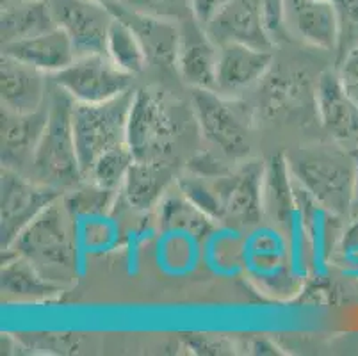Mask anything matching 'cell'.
I'll use <instances>...</instances> for the list:
<instances>
[{
    "label": "cell",
    "mask_w": 358,
    "mask_h": 356,
    "mask_svg": "<svg viewBox=\"0 0 358 356\" xmlns=\"http://www.w3.org/2000/svg\"><path fill=\"white\" fill-rule=\"evenodd\" d=\"M292 178L315 205L335 215H348L355 207L358 161L353 153L335 146H305L287 159Z\"/></svg>",
    "instance_id": "6da1fadb"
},
{
    "label": "cell",
    "mask_w": 358,
    "mask_h": 356,
    "mask_svg": "<svg viewBox=\"0 0 358 356\" xmlns=\"http://www.w3.org/2000/svg\"><path fill=\"white\" fill-rule=\"evenodd\" d=\"M27 259L50 282L66 285L75 276L77 246H75L73 212L68 208L64 196L48 205L15 243L2 250Z\"/></svg>",
    "instance_id": "7a4b0ae2"
},
{
    "label": "cell",
    "mask_w": 358,
    "mask_h": 356,
    "mask_svg": "<svg viewBox=\"0 0 358 356\" xmlns=\"http://www.w3.org/2000/svg\"><path fill=\"white\" fill-rule=\"evenodd\" d=\"M71 107L73 100L57 87L48 102L47 127L31 162L32 180L61 192L84 180L71 127Z\"/></svg>",
    "instance_id": "3957f363"
},
{
    "label": "cell",
    "mask_w": 358,
    "mask_h": 356,
    "mask_svg": "<svg viewBox=\"0 0 358 356\" xmlns=\"http://www.w3.org/2000/svg\"><path fill=\"white\" fill-rule=\"evenodd\" d=\"M180 120L157 87L134 91L127 127V146L136 161H168L177 148Z\"/></svg>",
    "instance_id": "277c9868"
},
{
    "label": "cell",
    "mask_w": 358,
    "mask_h": 356,
    "mask_svg": "<svg viewBox=\"0 0 358 356\" xmlns=\"http://www.w3.org/2000/svg\"><path fill=\"white\" fill-rule=\"evenodd\" d=\"M134 91L103 104H77L71 107V127L83 176L93 162L109 150L127 145V127Z\"/></svg>",
    "instance_id": "5b68a950"
},
{
    "label": "cell",
    "mask_w": 358,
    "mask_h": 356,
    "mask_svg": "<svg viewBox=\"0 0 358 356\" xmlns=\"http://www.w3.org/2000/svg\"><path fill=\"white\" fill-rule=\"evenodd\" d=\"M132 78L107 54H90L55 73L54 83L73 102L103 104L132 91Z\"/></svg>",
    "instance_id": "8992f818"
},
{
    "label": "cell",
    "mask_w": 358,
    "mask_h": 356,
    "mask_svg": "<svg viewBox=\"0 0 358 356\" xmlns=\"http://www.w3.org/2000/svg\"><path fill=\"white\" fill-rule=\"evenodd\" d=\"M63 192L32 180L18 169L2 166V211L0 234L2 250H8L18 235Z\"/></svg>",
    "instance_id": "52a82bcc"
},
{
    "label": "cell",
    "mask_w": 358,
    "mask_h": 356,
    "mask_svg": "<svg viewBox=\"0 0 358 356\" xmlns=\"http://www.w3.org/2000/svg\"><path fill=\"white\" fill-rule=\"evenodd\" d=\"M194 120L203 139L227 159H243L250 150V130L239 114L214 90H193Z\"/></svg>",
    "instance_id": "ba28073f"
},
{
    "label": "cell",
    "mask_w": 358,
    "mask_h": 356,
    "mask_svg": "<svg viewBox=\"0 0 358 356\" xmlns=\"http://www.w3.org/2000/svg\"><path fill=\"white\" fill-rule=\"evenodd\" d=\"M57 27L70 36L77 57L106 54L115 15L99 0H48Z\"/></svg>",
    "instance_id": "9c48e42d"
},
{
    "label": "cell",
    "mask_w": 358,
    "mask_h": 356,
    "mask_svg": "<svg viewBox=\"0 0 358 356\" xmlns=\"http://www.w3.org/2000/svg\"><path fill=\"white\" fill-rule=\"evenodd\" d=\"M264 169L259 161H250L229 175L213 178L224 208V221L237 227H255L264 218Z\"/></svg>",
    "instance_id": "30bf717a"
},
{
    "label": "cell",
    "mask_w": 358,
    "mask_h": 356,
    "mask_svg": "<svg viewBox=\"0 0 358 356\" xmlns=\"http://www.w3.org/2000/svg\"><path fill=\"white\" fill-rule=\"evenodd\" d=\"M217 57L220 45L210 38L207 29L194 18L180 22L175 70L180 78L193 90L216 91Z\"/></svg>",
    "instance_id": "8fae6325"
},
{
    "label": "cell",
    "mask_w": 358,
    "mask_h": 356,
    "mask_svg": "<svg viewBox=\"0 0 358 356\" xmlns=\"http://www.w3.org/2000/svg\"><path fill=\"white\" fill-rule=\"evenodd\" d=\"M319 120L338 145L358 146V106L346 93L341 75L324 71L315 86Z\"/></svg>",
    "instance_id": "7c38bea8"
},
{
    "label": "cell",
    "mask_w": 358,
    "mask_h": 356,
    "mask_svg": "<svg viewBox=\"0 0 358 356\" xmlns=\"http://www.w3.org/2000/svg\"><path fill=\"white\" fill-rule=\"evenodd\" d=\"M273 52L246 43L220 45L216 91L241 93L260 83L273 66Z\"/></svg>",
    "instance_id": "4fadbf2b"
},
{
    "label": "cell",
    "mask_w": 358,
    "mask_h": 356,
    "mask_svg": "<svg viewBox=\"0 0 358 356\" xmlns=\"http://www.w3.org/2000/svg\"><path fill=\"white\" fill-rule=\"evenodd\" d=\"M285 24L321 50H335L341 43V22L331 0H285Z\"/></svg>",
    "instance_id": "5bb4252c"
},
{
    "label": "cell",
    "mask_w": 358,
    "mask_h": 356,
    "mask_svg": "<svg viewBox=\"0 0 358 356\" xmlns=\"http://www.w3.org/2000/svg\"><path fill=\"white\" fill-rule=\"evenodd\" d=\"M205 29L217 45L246 43L268 50L275 48L264 25L260 0H232Z\"/></svg>",
    "instance_id": "9a60e30c"
},
{
    "label": "cell",
    "mask_w": 358,
    "mask_h": 356,
    "mask_svg": "<svg viewBox=\"0 0 358 356\" xmlns=\"http://www.w3.org/2000/svg\"><path fill=\"white\" fill-rule=\"evenodd\" d=\"M16 59L2 55L0 61V100L2 109L15 114H31L47 106V78Z\"/></svg>",
    "instance_id": "2e32d148"
},
{
    "label": "cell",
    "mask_w": 358,
    "mask_h": 356,
    "mask_svg": "<svg viewBox=\"0 0 358 356\" xmlns=\"http://www.w3.org/2000/svg\"><path fill=\"white\" fill-rule=\"evenodd\" d=\"M107 6L116 18L125 22L134 31L148 54V59H155L166 66H175L178 39H180V24L130 9L120 0L107 2Z\"/></svg>",
    "instance_id": "e0dca14e"
},
{
    "label": "cell",
    "mask_w": 358,
    "mask_h": 356,
    "mask_svg": "<svg viewBox=\"0 0 358 356\" xmlns=\"http://www.w3.org/2000/svg\"><path fill=\"white\" fill-rule=\"evenodd\" d=\"M2 55H8L43 73L52 75L59 73L77 59V52H75L70 36L61 27H54L52 31L34 36V38L4 43Z\"/></svg>",
    "instance_id": "ac0fdd59"
},
{
    "label": "cell",
    "mask_w": 358,
    "mask_h": 356,
    "mask_svg": "<svg viewBox=\"0 0 358 356\" xmlns=\"http://www.w3.org/2000/svg\"><path fill=\"white\" fill-rule=\"evenodd\" d=\"M48 120V102L31 114H15L2 109V166H31Z\"/></svg>",
    "instance_id": "d6986e66"
},
{
    "label": "cell",
    "mask_w": 358,
    "mask_h": 356,
    "mask_svg": "<svg viewBox=\"0 0 358 356\" xmlns=\"http://www.w3.org/2000/svg\"><path fill=\"white\" fill-rule=\"evenodd\" d=\"M173 166L168 161H134L123 182L122 192L127 204L146 212L161 205L169 189L177 185Z\"/></svg>",
    "instance_id": "ffe728a7"
},
{
    "label": "cell",
    "mask_w": 358,
    "mask_h": 356,
    "mask_svg": "<svg viewBox=\"0 0 358 356\" xmlns=\"http://www.w3.org/2000/svg\"><path fill=\"white\" fill-rule=\"evenodd\" d=\"M64 285L50 282L27 259L16 253H4L2 292L18 301H45L57 298Z\"/></svg>",
    "instance_id": "44dd1931"
},
{
    "label": "cell",
    "mask_w": 358,
    "mask_h": 356,
    "mask_svg": "<svg viewBox=\"0 0 358 356\" xmlns=\"http://www.w3.org/2000/svg\"><path fill=\"white\" fill-rule=\"evenodd\" d=\"M54 27H57V24L48 0H32V2L2 0V15H0L2 45L34 38L52 31Z\"/></svg>",
    "instance_id": "7402d4cb"
},
{
    "label": "cell",
    "mask_w": 358,
    "mask_h": 356,
    "mask_svg": "<svg viewBox=\"0 0 358 356\" xmlns=\"http://www.w3.org/2000/svg\"><path fill=\"white\" fill-rule=\"evenodd\" d=\"M291 178L287 159L284 155L271 157L264 169V218L280 225L291 221L296 207Z\"/></svg>",
    "instance_id": "603a6c76"
},
{
    "label": "cell",
    "mask_w": 358,
    "mask_h": 356,
    "mask_svg": "<svg viewBox=\"0 0 358 356\" xmlns=\"http://www.w3.org/2000/svg\"><path fill=\"white\" fill-rule=\"evenodd\" d=\"M106 54L130 75L141 73L150 61L148 54L143 48L134 31L116 16L110 24L109 36H107Z\"/></svg>",
    "instance_id": "cb8c5ba5"
},
{
    "label": "cell",
    "mask_w": 358,
    "mask_h": 356,
    "mask_svg": "<svg viewBox=\"0 0 358 356\" xmlns=\"http://www.w3.org/2000/svg\"><path fill=\"white\" fill-rule=\"evenodd\" d=\"M134 155L127 145L118 146L115 150H109L103 155H100L90 171L86 173L84 180H90L99 187L110 192H120L123 187L127 175H129L130 166L134 164Z\"/></svg>",
    "instance_id": "d4e9b609"
},
{
    "label": "cell",
    "mask_w": 358,
    "mask_h": 356,
    "mask_svg": "<svg viewBox=\"0 0 358 356\" xmlns=\"http://www.w3.org/2000/svg\"><path fill=\"white\" fill-rule=\"evenodd\" d=\"M177 189L209 220L223 223L224 208L214 182H209V178H205V176L187 171L177 178Z\"/></svg>",
    "instance_id": "484cf974"
},
{
    "label": "cell",
    "mask_w": 358,
    "mask_h": 356,
    "mask_svg": "<svg viewBox=\"0 0 358 356\" xmlns=\"http://www.w3.org/2000/svg\"><path fill=\"white\" fill-rule=\"evenodd\" d=\"M116 192L106 191L99 187L93 182L86 180L84 185H75L64 196L68 208L77 214H103L107 207H110V201L115 198Z\"/></svg>",
    "instance_id": "4316f807"
},
{
    "label": "cell",
    "mask_w": 358,
    "mask_h": 356,
    "mask_svg": "<svg viewBox=\"0 0 358 356\" xmlns=\"http://www.w3.org/2000/svg\"><path fill=\"white\" fill-rule=\"evenodd\" d=\"M120 2L130 9L157 16L162 20H169L175 24L193 18L191 0H120Z\"/></svg>",
    "instance_id": "83f0119b"
},
{
    "label": "cell",
    "mask_w": 358,
    "mask_h": 356,
    "mask_svg": "<svg viewBox=\"0 0 358 356\" xmlns=\"http://www.w3.org/2000/svg\"><path fill=\"white\" fill-rule=\"evenodd\" d=\"M264 25L268 31L273 43H278L285 36L287 24H285V0H260Z\"/></svg>",
    "instance_id": "f1b7e54d"
},
{
    "label": "cell",
    "mask_w": 358,
    "mask_h": 356,
    "mask_svg": "<svg viewBox=\"0 0 358 356\" xmlns=\"http://www.w3.org/2000/svg\"><path fill=\"white\" fill-rule=\"evenodd\" d=\"M185 344L189 348L196 349L200 355H229L232 353V346L224 341L223 337H214V335H200V333H191V335H184Z\"/></svg>",
    "instance_id": "f546056e"
},
{
    "label": "cell",
    "mask_w": 358,
    "mask_h": 356,
    "mask_svg": "<svg viewBox=\"0 0 358 356\" xmlns=\"http://www.w3.org/2000/svg\"><path fill=\"white\" fill-rule=\"evenodd\" d=\"M341 22V38L344 32L358 36V0H331Z\"/></svg>",
    "instance_id": "4dcf8cb0"
},
{
    "label": "cell",
    "mask_w": 358,
    "mask_h": 356,
    "mask_svg": "<svg viewBox=\"0 0 358 356\" xmlns=\"http://www.w3.org/2000/svg\"><path fill=\"white\" fill-rule=\"evenodd\" d=\"M232 0H191V8H193V18L203 27L213 22Z\"/></svg>",
    "instance_id": "1f68e13d"
},
{
    "label": "cell",
    "mask_w": 358,
    "mask_h": 356,
    "mask_svg": "<svg viewBox=\"0 0 358 356\" xmlns=\"http://www.w3.org/2000/svg\"><path fill=\"white\" fill-rule=\"evenodd\" d=\"M338 75L343 80L358 78V45L351 47L350 52L344 55L341 68H338Z\"/></svg>",
    "instance_id": "d6a6232c"
},
{
    "label": "cell",
    "mask_w": 358,
    "mask_h": 356,
    "mask_svg": "<svg viewBox=\"0 0 358 356\" xmlns=\"http://www.w3.org/2000/svg\"><path fill=\"white\" fill-rule=\"evenodd\" d=\"M344 250L348 251H358V220H355L350 225V228L344 234Z\"/></svg>",
    "instance_id": "836d02e7"
},
{
    "label": "cell",
    "mask_w": 358,
    "mask_h": 356,
    "mask_svg": "<svg viewBox=\"0 0 358 356\" xmlns=\"http://www.w3.org/2000/svg\"><path fill=\"white\" fill-rule=\"evenodd\" d=\"M344 90L350 94V98L358 106V78H350V80H343Z\"/></svg>",
    "instance_id": "e575fe53"
},
{
    "label": "cell",
    "mask_w": 358,
    "mask_h": 356,
    "mask_svg": "<svg viewBox=\"0 0 358 356\" xmlns=\"http://www.w3.org/2000/svg\"><path fill=\"white\" fill-rule=\"evenodd\" d=\"M355 207L358 208V180H357V192H355Z\"/></svg>",
    "instance_id": "d590c367"
},
{
    "label": "cell",
    "mask_w": 358,
    "mask_h": 356,
    "mask_svg": "<svg viewBox=\"0 0 358 356\" xmlns=\"http://www.w3.org/2000/svg\"><path fill=\"white\" fill-rule=\"evenodd\" d=\"M9 2H32V0H9Z\"/></svg>",
    "instance_id": "8d00e7d4"
},
{
    "label": "cell",
    "mask_w": 358,
    "mask_h": 356,
    "mask_svg": "<svg viewBox=\"0 0 358 356\" xmlns=\"http://www.w3.org/2000/svg\"><path fill=\"white\" fill-rule=\"evenodd\" d=\"M99 2H103V4H107V2H113V0H99Z\"/></svg>",
    "instance_id": "74e56055"
}]
</instances>
